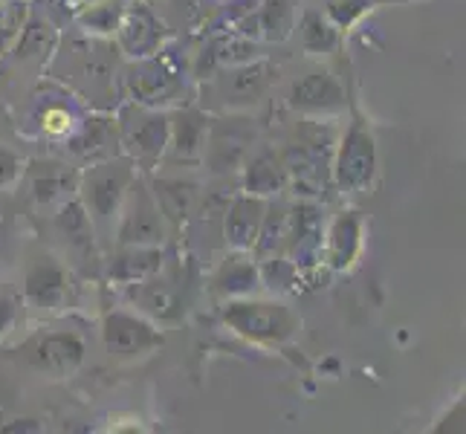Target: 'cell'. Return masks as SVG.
<instances>
[{
	"instance_id": "cell-1",
	"label": "cell",
	"mask_w": 466,
	"mask_h": 434,
	"mask_svg": "<svg viewBox=\"0 0 466 434\" xmlns=\"http://www.w3.org/2000/svg\"><path fill=\"white\" fill-rule=\"evenodd\" d=\"M223 321L240 339L264 348H284L301 330V318L293 308H287L281 301H255L249 296L227 298Z\"/></svg>"
},
{
	"instance_id": "cell-2",
	"label": "cell",
	"mask_w": 466,
	"mask_h": 434,
	"mask_svg": "<svg viewBox=\"0 0 466 434\" xmlns=\"http://www.w3.org/2000/svg\"><path fill=\"white\" fill-rule=\"evenodd\" d=\"M137 180V163L131 156H110L102 163H90V168L78 177V200L90 215L93 227L110 229L122 206L127 186Z\"/></svg>"
},
{
	"instance_id": "cell-3",
	"label": "cell",
	"mask_w": 466,
	"mask_h": 434,
	"mask_svg": "<svg viewBox=\"0 0 466 434\" xmlns=\"http://www.w3.org/2000/svg\"><path fill=\"white\" fill-rule=\"evenodd\" d=\"M168 223L154 200V191L146 180L127 186L122 206L116 212V244L119 247H163Z\"/></svg>"
},
{
	"instance_id": "cell-4",
	"label": "cell",
	"mask_w": 466,
	"mask_h": 434,
	"mask_svg": "<svg viewBox=\"0 0 466 434\" xmlns=\"http://www.w3.org/2000/svg\"><path fill=\"white\" fill-rule=\"evenodd\" d=\"M15 353H18L32 371L50 379H67L82 368L87 348L82 336L73 330H46L29 336Z\"/></svg>"
},
{
	"instance_id": "cell-5",
	"label": "cell",
	"mask_w": 466,
	"mask_h": 434,
	"mask_svg": "<svg viewBox=\"0 0 466 434\" xmlns=\"http://www.w3.org/2000/svg\"><path fill=\"white\" fill-rule=\"evenodd\" d=\"M333 180L342 191H365L374 183L377 174V142L371 127L362 119H353L348 125L345 136L339 139V148L333 154Z\"/></svg>"
},
{
	"instance_id": "cell-6",
	"label": "cell",
	"mask_w": 466,
	"mask_h": 434,
	"mask_svg": "<svg viewBox=\"0 0 466 434\" xmlns=\"http://www.w3.org/2000/svg\"><path fill=\"white\" fill-rule=\"evenodd\" d=\"M102 345L116 359H137L163 348L166 333L146 316L127 310H110L102 318Z\"/></svg>"
},
{
	"instance_id": "cell-7",
	"label": "cell",
	"mask_w": 466,
	"mask_h": 434,
	"mask_svg": "<svg viewBox=\"0 0 466 434\" xmlns=\"http://www.w3.org/2000/svg\"><path fill=\"white\" fill-rule=\"evenodd\" d=\"M119 145H125V151L134 163H157L168 151V114H159L157 107H142L134 102L122 114Z\"/></svg>"
},
{
	"instance_id": "cell-8",
	"label": "cell",
	"mask_w": 466,
	"mask_h": 434,
	"mask_svg": "<svg viewBox=\"0 0 466 434\" xmlns=\"http://www.w3.org/2000/svg\"><path fill=\"white\" fill-rule=\"evenodd\" d=\"M127 90H131L134 102L142 107H163L177 102V96L183 93V78L166 61L148 56L131 64V70H127Z\"/></svg>"
},
{
	"instance_id": "cell-9",
	"label": "cell",
	"mask_w": 466,
	"mask_h": 434,
	"mask_svg": "<svg viewBox=\"0 0 466 434\" xmlns=\"http://www.w3.org/2000/svg\"><path fill=\"white\" fill-rule=\"evenodd\" d=\"M269 87V67L261 61L232 64L212 78L208 93H212L215 105L220 107H247L255 105Z\"/></svg>"
},
{
	"instance_id": "cell-10",
	"label": "cell",
	"mask_w": 466,
	"mask_h": 434,
	"mask_svg": "<svg viewBox=\"0 0 466 434\" xmlns=\"http://www.w3.org/2000/svg\"><path fill=\"white\" fill-rule=\"evenodd\" d=\"M24 298L35 310H61L70 301V276L53 255H41L24 272Z\"/></svg>"
},
{
	"instance_id": "cell-11",
	"label": "cell",
	"mask_w": 466,
	"mask_h": 434,
	"mask_svg": "<svg viewBox=\"0 0 466 434\" xmlns=\"http://www.w3.org/2000/svg\"><path fill=\"white\" fill-rule=\"evenodd\" d=\"M287 102H290L293 110L308 116H333V114H342L348 107L345 87L325 70L308 73L304 78H299V82H293Z\"/></svg>"
},
{
	"instance_id": "cell-12",
	"label": "cell",
	"mask_w": 466,
	"mask_h": 434,
	"mask_svg": "<svg viewBox=\"0 0 466 434\" xmlns=\"http://www.w3.org/2000/svg\"><path fill=\"white\" fill-rule=\"evenodd\" d=\"M249 145L252 127H247L244 119H220L218 125H208L203 156L215 171H232L240 166Z\"/></svg>"
},
{
	"instance_id": "cell-13",
	"label": "cell",
	"mask_w": 466,
	"mask_h": 434,
	"mask_svg": "<svg viewBox=\"0 0 466 434\" xmlns=\"http://www.w3.org/2000/svg\"><path fill=\"white\" fill-rule=\"evenodd\" d=\"M163 24H159L157 15L148 6H134L122 12V21L116 26V38H119V50L131 58H148L157 56L159 46H163Z\"/></svg>"
},
{
	"instance_id": "cell-14",
	"label": "cell",
	"mask_w": 466,
	"mask_h": 434,
	"mask_svg": "<svg viewBox=\"0 0 466 434\" xmlns=\"http://www.w3.org/2000/svg\"><path fill=\"white\" fill-rule=\"evenodd\" d=\"M131 296L137 301V308L146 313L154 321H163V325H171V321H180L183 316V293L171 278L163 276V269L154 272L151 278L131 284Z\"/></svg>"
},
{
	"instance_id": "cell-15",
	"label": "cell",
	"mask_w": 466,
	"mask_h": 434,
	"mask_svg": "<svg viewBox=\"0 0 466 434\" xmlns=\"http://www.w3.org/2000/svg\"><path fill=\"white\" fill-rule=\"evenodd\" d=\"M264 212H267V197H255V195H247V191L238 195L227 206V215H223V237H227V247L252 252L255 240H258Z\"/></svg>"
},
{
	"instance_id": "cell-16",
	"label": "cell",
	"mask_w": 466,
	"mask_h": 434,
	"mask_svg": "<svg viewBox=\"0 0 466 434\" xmlns=\"http://www.w3.org/2000/svg\"><path fill=\"white\" fill-rule=\"evenodd\" d=\"M362 252V217L360 212L336 215L325 237V261L336 272H348Z\"/></svg>"
},
{
	"instance_id": "cell-17",
	"label": "cell",
	"mask_w": 466,
	"mask_h": 434,
	"mask_svg": "<svg viewBox=\"0 0 466 434\" xmlns=\"http://www.w3.org/2000/svg\"><path fill=\"white\" fill-rule=\"evenodd\" d=\"M26 177L32 197L41 206L70 200V195L78 188V174L64 163H56V159H35V163H29Z\"/></svg>"
},
{
	"instance_id": "cell-18",
	"label": "cell",
	"mask_w": 466,
	"mask_h": 434,
	"mask_svg": "<svg viewBox=\"0 0 466 434\" xmlns=\"http://www.w3.org/2000/svg\"><path fill=\"white\" fill-rule=\"evenodd\" d=\"M287 255L293 264L310 258L321 249V217L319 208L310 203H299L296 208H287V229H284V244Z\"/></svg>"
},
{
	"instance_id": "cell-19",
	"label": "cell",
	"mask_w": 466,
	"mask_h": 434,
	"mask_svg": "<svg viewBox=\"0 0 466 434\" xmlns=\"http://www.w3.org/2000/svg\"><path fill=\"white\" fill-rule=\"evenodd\" d=\"M255 287H261L258 264L252 261L249 252L232 249L212 276V289L220 298H244Z\"/></svg>"
},
{
	"instance_id": "cell-20",
	"label": "cell",
	"mask_w": 466,
	"mask_h": 434,
	"mask_svg": "<svg viewBox=\"0 0 466 434\" xmlns=\"http://www.w3.org/2000/svg\"><path fill=\"white\" fill-rule=\"evenodd\" d=\"M206 131H208V119L206 114L195 107L177 110L168 114V148L177 159H186V163H195L203 156V145H206Z\"/></svg>"
},
{
	"instance_id": "cell-21",
	"label": "cell",
	"mask_w": 466,
	"mask_h": 434,
	"mask_svg": "<svg viewBox=\"0 0 466 434\" xmlns=\"http://www.w3.org/2000/svg\"><path fill=\"white\" fill-rule=\"evenodd\" d=\"M166 264L163 247H119L107 261V276L119 284H137L151 278Z\"/></svg>"
},
{
	"instance_id": "cell-22",
	"label": "cell",
	"mask_w": 466,
	"mask_h": 434,
	"mask_svg": "<svg viewBox=\"0 0 466 434\" xmlns=\"http://www.w3.org/2000/svg\"><path fill=\"white\" fill-rule=\"evenodd\" d=\"M151 191L168 227H183V220L195 212L200 188L198 183L183 180V177H163V180H157L151 186Z\"/></svg>"
},
{
	"instance_id": "cell-23",
	"label": "cell",
	"mask_w": 466,
	"mask_h": 434,
	"mask_svg": "<svg viewBox=\"0 0 466 434\" xmlns=\"http://www.w3.org/2000/svg\"><path fill=\"white\" fill-rule=\"evenodd\" d=\"M116 145H119V125L110 119H90L85 127L73 136V154L90 163H102V159L116 156Z\"/></svg>"
},
{
	"instance_id": "cell-24",
	"label": "cell",
	"mask_w": 466,
	"mask_h": 434,
	"mask_svg": "<svg viewBox=\"0 0 466 434\" xmlns=\"http://www.w3.org/2000/svg\"><path fill=\"white\" fill-rule=\"evenodd\" d=\"M287 186V174L281 166V156L272 151H261L258 156H252L244 171V191L255 197H272Z\"/></svg>"
},
{
	"instance_id": "cell-25",
	"label": "cell",
	"mask_w": 466,
	"mask_h": 434,
	"mask_svg": "<svg viewBox=\"0 0 466 434\" xmlns=\"http://www.w3.org/2000/svg\"><path fill=\"white\" fill-rule=\"evenodd\" d=\"M56 229L64 237L73 252H93V220L85 212L82 200H64L58 203V215H56Z\"/></svg>"
},
{
	"instance_id": "cell-26",
	"label": "cell",
	"mask_w": 466,
	"mask_h": 434,
	"mask_svg": "<svg viewBox=\"0 0 466 434\" xmlns=\"http://www.w3.org/2000/svg\"><path fill=\"white\" fill-rule=\"evenodd\" d=\"M58 32L46 18H26L24 29L12 44V53L18 61H44L56 53Z\"/></svg>"
},
{
	"instance_id": "cell-27",
	"label": "cell",
	"mask_w": 466,
	"mask_h": 434,
	"mask_svg": "<svg viewBox=\"0 0 466 434\" xmlns=\"http://www.w3.org/2000/svg\"><path fill=\"white\" fill-rule=\"evenodd\" d=\"M301 44L308 53H330L336 50V44H339V26H336L328 15L321 12H304L301 18Z\"/></svg>"
},
{
	"instance_id": "cell-28",
	"label": "cell",
	"mask_w": 466,
	"mask_h": 434,
	"mask_svg": "<svg viewBox=\"0 0 466 434\" xmlns=\"http://www.w3.org/2000/svg\"><path fill=\"white\" fill-rule=\"evenodd\" d=\"M255 24L267 41H287L293 32V4L290 0H264L255 15Z\"/></svg>"
},
{
	"instance_id": "cell-29",
	"label": "cell",
	"mask_w": 466,
	"mask_h": 434,
	"mask_svg": "<svg viewBox=\"0 0 466 434\" xmlns=\"http://www.w3.org/2000/svg\"><path fill=\"white\" fill-rule=\"evenodd\" d=\"M284 229H287V206L267 203V212L258 229V240H255V255L267 258L269 252H276L284 244Z\"/></svg>"
},
{
	"instance_id": "cell-30",
	"label": "cell",
	"mask_w": 466,
	"mask_h": 434,
	"mask_svg": "<svg viewBox=\"0 0 466 434\" xmlns=\"http://www.w3.org/2000/svg\"><path fill=\"white\" fill-rule=\"evenodd\" d=\"M29 18V6L24 0H0V56L12 50L15 38H18V32L24 29Z\"/></svg>"
},
{
	"instance_id": "cell-31",
	"label": "cell",
	"mask_w": 466,
	"mask_h": 434,
	"mask_svg": "<svg viewBox=\"0 0 466 434\" xmlns=\"http://www.w3.org/2000/svg\"><path fill=\"white\" fill-rule=\"evenodd\" d=\"M122 0H102V4H93L82 18V26H87V32H99V35H110L116 32L119 21H122Z\"/></svg>"
},
{
	"instance_id": "cell-32",
	"label": "cell",
	"mask_w": 466,
	"mask_h": 434,
	"mask_svg": "<svg viewBox=\"0 0 466 434\" xmlns=\"http://www.w3.org/2000/svg\"><path fill=\"white\" fill-rule=\"evenodd\" d=\"M26 171V163L21 159V154H15L6 145H0V188H12L21 180Z\"/></svg>"
},
{
	"instance_id": "cell-33",
	"label": "cell",
	"mask_w": 466,
	"mask_h": 434,
	"mask_svg": "<svg viewBox=\"0 0 466 434\" xmlns=\"http://www.w3.org/2000/svg\"><path fill=\"white\" fill-rule=\"evenodd\" d=\"M41 127H44V134H50V136H67L73 131V114L67 107H46L44 110V116H41Z\"/></svg>"
},
{
	"instance_id": "cell-34",
	"label": "cell",
	"mask_w": 466,
	"mask_h": 434,
	"mask_svg": "<svg viewBox=\"0 0 466 434\" xmlns=\"http://www.w3.org/2000/svg\"><path fill=\"white\" fill-rule=\"evenodd\" d=\"M463 417H466V406H463V399H458V403L441 417V423L435 426V431H441V434H446V431L461 434L463 431Z\"/></svg>"
},
{
	"instance_id": "cell-35",
	"label": "cell",
	"mask_w": 466,
	"mask_h": 434,
	"mask_svg": "<svg viewBox=\"0 0 466 434\" xmlns=\"http://www.w3.org/2000/svg\"><path fill=\"white\" fill-rule=\"evenodd\" d=\"M15 321H18V308L9 296H0V339L12 333Z\"/></svg>"
}]
</instances>
